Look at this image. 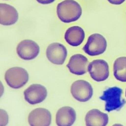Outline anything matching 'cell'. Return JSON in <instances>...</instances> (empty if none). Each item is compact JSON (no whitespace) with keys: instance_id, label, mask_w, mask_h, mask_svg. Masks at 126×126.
<instances>
[{"instance_id":"44dd1931","label":"cell","mask_w":126,"mask_h":126,"mask_svg":"<svg viewBox=\"0 0 126 126\" xmlns=\"http://www.w3.org/2000/svg\"></svg>"},{"instance_id":"52a82bcc","label":"cell","mask_w":126,"mask_h":126,"mask_svg":"<svg viewBox=\"0 0 126 126\" xmlns=\"http://www.w3.org/2000/svg\"><path fill=\"white\" fill-rule=\"evenodd\" d=\"M39 46L34 41L25 39L20 42L16 48L18 56L24 60H32L35 59L39 54Z\"/></svg>"},{"instance_id":"6da1fadb","label":"cell","mask_w":126,"mask_h":126,"mask_svg":"<svg viewBox=\"0 0 126 126\" xmlns=\"http://www.w3.org/2000/svg\"><path fill=\"white\" fill-rule=\"evenodd\" d=\"M82 13L80 5L74 0H64L59 3L57 6V14L59 19L65 23L78 20Z\"/></svg>"},{"instance_id":"8fae6325","label":"cell","mask_w":126,"mask_h":126,"mask_svg":"<svg viewBox=\"0 0 126 126\" xmlns=\"http://www.w3.org/2000/svg\"><path fill=\"white\" fill-rule=\"evenodd\" d=\"M88 63L86 57L80 54H76L70 58L66 67L71 73L82 75L87 72Z\"/></svg>"},{"instance_id":"9a60e30c","label":"cell","mask_w":126,"mask_h":126,"mask_svg":"<svg viewBox=\"0 0 126 126\" xmlns=\"http://www.w3.org/2000/svg\"><path fill=\"white\" fill-rule=\"evenodd\" d=\"M84 30L80 27L75 26L69 27L64 33V39L70 45L76 47L80 45L85 39Z\"/></svg>"},{"instance_id":"d6986e66","label":"cell","mask_w":126,"mask_h":126,"mask_svg":"<svg viewBox=\"0 0 126 126\" xmlns=\"http://www.w3.org/2000/svg\"><path fill=\"white\" fill-rule=\"evenodd\" d=\"M38 3L42 4H48L53 3L55 0H36Z\"/></svg>"},{"instance_id":"2e32d148","label":"cell","mask_w":126,"mask_h":126,"mask_svg":"<svg viewBox=\"0 0 126 126\" xmlns=\"http://www.w3.org/2000/svg\"><path fill=\"white\" fill-rule=\"evenodd\" d=\"M113 75L118 81L126 82V57H120L113 64Z\"/></svg>"},{"instance_id":"4fadbf2b","label":"cell","mask_w":126,"mask_h":126,"mask_svg":"<svg viewBox=\"0 0 126 126\" xmlns=\"http://www.w3.org/2000/svg\"><path fill=\"white\" fill-rule=\"evenodd\" d=\"M19 18L17 10L13 6L6 3H0V23L4 26L15 24Z\"/></svg>"},{"instance_id":"8992f818","label":"cell","mask_w":126,"mask_h":126,"mask_svg":"<svg viewBox=\"0 0 126 126\" xmlns=\"http://www.w3.org/2000/svg\"><path fill=\"white\" fill-rule=\"evenodd\" d=\"M88 71L91 77L96 82L104 81L109 75V65L102 59L92 61L88 65Z\"/></svg>"},{"instance_id":"7a4b0ae2","label":"cell","mask_w":126,"mask_h":126,"mask_svg":"<svg viewBox=\"0 0 126 126\" xmlns=\"http://www.w3.org/2000/svg\"><path fill=\"white\" fill-rule=\"evenodd\" d=\"M123 90L119 87H113L105 90L99 98L105 101V110L111 112L121 109L126 103L122 97Z\"/></svg>"},{"instance_id":"3957f363","label":"cell","mask_w":126,"mask_h":126,"mask_svg":"<svg viewBox=\"0 0 126 126\" xmlns=\"http://www.w3.org/2000/svg\"><path fill=\"white\" fill-rule=\"evenodd\" d=\"M4 79L10 87L18 89L23 87L28 82L29 74L24 68L12 67L6 71Z\"/></svg>"},{"instance_id":"30bf717a","label":"cell","mask_w":126,"mask_h":126,"mask_svg":"<svg viewBox=\"0 0 126 126\" xmlns=\"http://www.w3.org/2000/svg\"><path fill=\"white\" fill-rule=\"evenodd\" d=\"M51 119L50 112L44 108H35L28 116V123L30 126H50Z\"/></svg>"},{"instance_id":"ba28073f","label":"cell","mask_w":126,"mask_h":126,"mask_svg":"<svg viewBox=\"0 0 126 126\" xmlns=\"http://www.w3.org/2000/svg\"><path fill=\"white\" fill-rule=\"evenodd\" d=\"M67 51L66 47L61 43L54 42L48 45L46 50L48 60L57 65L63 64L66 58Z\"/></svg>"},{"instance_id":"ffe728a7","label":"cell","mask_w":126,"mask_h":126,"mask_svg":"<svg viewBox=\"0 0 126 126\" xmlns=\"http://www.w3.org/2000/svg\"><path fill=\"white\" fill-rule=\"evenodd\" d=\"M112 126H124L121 124H115L113 125H112Z\"/></svg>"},{"instance_id":"9c48e42d","label":"cell","mask_w":126,"mask_h":126,"mask_svg":"<svg viewBox=\"0 0 126 126\" xmlns=\"http://www.w3.org/2000/svg\"><path fill=\"white\" fill-rule=\"evenodd\" d=\"M24 94L25 100L30 104L34 105L41 103L45 99L47 91L43 85L33 84L24 91Z\"/></svg>"},{"instance_id":"ac0fdd59","label":"cell","mask_w":126,"mask_h":126,"mask_svg":"<svg viewBox=\"0 0 126 126\" xmlns=\"http://www.w3.org/2000/svg\"><path fill=\"white\" fill-rule=\"evenodd\" d=\"M109 3L114 5H120L123 3L126 0H107Z\"/></svg>"},{"instance_id":"5bb4252c","label":"cell","mask_w":126,"mask_h":126,"mask_svg":"<svg viewBox=\"0 0 126 126\" xmlns=\"http://www.w3.org/2000/svg\"><path fill=\"white\" fill-rule=\"evenodd\" d=\"M86 126H106L109 118L107 114L97 109L89 110L85 118Z\"/></svg>"},{"instance_id":"277c9868","label":"cell","mask_w":126,"mask_h":126,"mask_svg":"<svg viewBox=\"0 0 126 126\" xmlns=\"http://www.w3.org/2000/svg\"><path fill=\"white\" fill-rule=\"evenodd\" d=\"M107 45V41L103 35L97 33H93L89 36L83 50L89 56H98L106 51Z\"/></svg>"},{"instance_id":"e0dca14e","label":"cell","mask_w":126,"mask_h":126,"mask_svg":"<svg viewBox=\"0 0 126 126\" xmlns=\"http://www.w3.org/2000/svg\"><path fill=\"white\" fill-rule=\"evenodd\" d=\"M0 126H6L8 123V115L4 110L0 109Z\"/></svg>"},{"instance_id":"7c38bea8","label":"cell","mask_w":126,"mask_h":126,"mask_svg":"<svg viewBox=\"0 0 126 126\" xmlns=\"http://www.w3.org/2000/svg\"><path fill=\"white\" fill-rule=\"evenodd\" d=\"M75 110L71 107L65 106L57 111L56 115V123L58 126H71L76 120Z\"/></svg>"},{"instance_id":"5b68a950","label":"cell","mask_w":126,"mask_h":126,"mask_svg":"<svg viewBox=\"0 0 126 126\" xmlns=\"http://www.w3.org/2000/svg\"><path fill=\"white\" fill-rule=\"evenodd\" d=\"M71 94L76 100L80 102L89 100L93 94V89L90 83L84 80L74 81L70 88Z\"/></svg>"}]
</instances>
